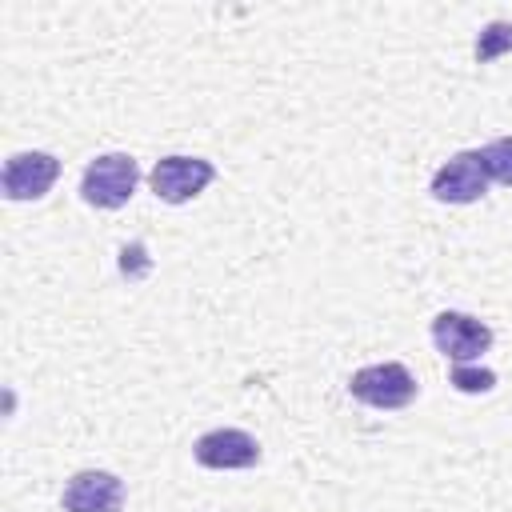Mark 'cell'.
I'll return each mask as SVG.
<instances>
[{
	"label": "cell",
	"mask_w": 512,
	"mask_h": 512,
	"mask_svg": "<svg viewBox=\"0 0 512 512\" xmlns=\"http://www.w3.org/2000/svg\"><path fill=\"white\" fill-rule=\"evenodd\" d=\"M140 184V164L128 152H104L96 156L80 176V196L92 208H124Z\"/></svg>",
	"instance_id": "cell-1"
},
{
	"label": "cell",
	"mask_w": 512,
	"mask_h": 512,
	"mask_svg": "<svg viewBox=\"0 0 512 512\" xmlns=\"http://www.w3.org/2000/svg\"><path fill=\"white\" fill-rule=\"evenodd\" d=\"M348 392L368 408L396 412V408H408L416 400V376L400 360H384V364H368V368L352 372Z\"/></svg>",
	"instance_id": "cell-2"
},
{
	"label": "cell",
	"mask_w": 512,
	"mask_h": 512,
	"mask_svg": "<svg viewBox=\"0 0 512 512\" xmlns=\"http://www.w3.org/2000/svg\"><path fill=\"white\" fill-rule=\"evenodd\" d=\"M212 180H216V168H212V160H204V156H164V160H156L152 172H148V184H152V192H156L164 204H188V200H196Z\"/></svg>",
	"instance_id": "cell-3"
},
{
	"label": "cell",
	"mask_w": 512,
	"mask_h": 512,
	"mask_svg": "<svg viewBox=\"0 0 512 512\" xmlns=\"http://www.w3.org/2000/svg\"><path fill=\"white\" fill-rule=\"evenodd\" d=\"M432 344L452 364H472L492 348V328L468 312H440L432 320Z\"/></svg>",
	"instance_id": "cell-4"
},
{
	"label": "cell",
	"mask_w": 512,
	"mask_h": 512,
	"mask_svg": "<svg viewBox=\"0 0 512 512\" xmlns=\"http://www.w3.org/2000/svg\"><path fill=\"white\" fill-rule=\"evenodd\" d=\"M484 192H488V176H484V164H480V148L456 152L432 176V196L440 204H476Z\"/></svg>",
	"instance_id": "cell-5"
},
{
	"label": "cell",
	"mask_w": 512,
	"mask_h": 512,
	"mask_svg": "<svg viewBox=\"0 0 512 512\" xmlns=\"http://www.w3.org/2000/svg\"><path fill=\"white\" fill-rule=\"evenodd\" d=\"M60 176V160L52 152H16L0 172V188L8 200H40Z\"/></svg>",
	"instance_id": "cell-6"
},
{
	"label": "cell",
	"mask_w": 512,
	"mask_h": 512,
	"mask_svg": "<svg viewBox=\"0 0 512 512\" xmlns=\"http://www.w3.org/2000/svg\"><path fill=\"white\" fill-rule=\"evenodd\" d=\"M60 504H64V512H120L124 480L104 468H84L64 484Z\"/></svg>",
	"instance_id": "cell-7"
},
{
	"label": "cell",
	"mask_w": 512,
	"mask_h": 512,
	"mask_svg": "<svg viewBox=\"0 0 512 512\" xmlns=\"http://www.w3.org/2000/svg\"><path fill=\"white\" fill-rule=\"evenodd\" d=\"M192 456L200 468H252L260 460V444L244 428H212L196 440Z\"/></svg>",
	"instance_id": "cell-8"
},
{
	"label": "cell",
	"mask_w": 512,
	"mask_h": 512,
	"mask_svg": "<svg viewBox=\"0 0 512 512\" xmlns=\"http://www.w3.org/2000/svg\"><path fill=\"white\" fill-rule=\"evenodd\" d=\"M480 164H484V176H488V180L512 188V136L488 140V144L480 148Z\"/></svg>",
	"instance_id": "cell-9"
},
{
	"label": "cell",
	"mask_w": 512,
	"mask_h": 512,
	"mask_svg": "<svg viewBox=\"0 0 512 512\" xmlns=\"http://www.w3.org/2000/svg\"><path fill=\"white\" fill-rule=\"evenodd\" d=\"M504 52H512V24H508V20L484 24V32L476 36V60L488 64V60H496V56H504Z\"/></svg>",
	"instance_id": "cell-10"
},
{
	"label": "cell",
	"mask_w": 512,
	"mask_h": 512,
	"mask_svg": "<svg viewBox=\"0 0 512 512\" xmlns=\"http://www.w3.org/2000/svg\"><path fill=\"white\" fill-rule=\"evenodd\" d=\"M448 380H452L456 392H468V396H480V392L496 388V372L492 368H476V364H452Z\"/></svg>",
	"instance_id": "cell-11"
},
{
	"label": "cell",
	"mask_w": 512,
	"mask_h": 512,
	"mask_svg": "<svg viewBox=\"0 0 512 512\" xmlns=\"http://www.w3.org/2000/svg\"><path fill=\"white\" fill-rule=\"evenodd\" d=\"M152 268V260H148V248L136 240V244H124L120 248V272L128 276V280H136V276H144Z\"/></svg>",
	"instance_id": "cell-12"
}]
</instances>
